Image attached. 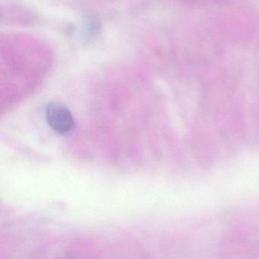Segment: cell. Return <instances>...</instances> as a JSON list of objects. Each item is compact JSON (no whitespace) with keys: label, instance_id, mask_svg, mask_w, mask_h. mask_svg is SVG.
<instances>
[{"label":"cell","instance_id":"6da1fadb","mask_svg":"<svg viewBox=\"0 0 259 259\" xmlns=\"http://www.w3.org/2000/svg\"><path fill=\"white\" fill-rule=\"evenodd\" d=\"M46 117L50 126L60 134L69 133L73 127V117L70 110L60 103L48 104Z\"/></svg>","mask_w":259,"mask_h":259}]
</instances>
